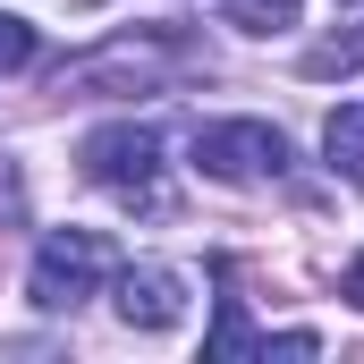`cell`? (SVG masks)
<instances>
[{"label": "cell", "instance_id": "9c48e42d", "mask_svg": "<svg viewBox=\"0 0 364 364\" xmlns=\"http://www.w3.org/2000/svg\"><path fill=\"white\" fill-rule=\"evenodd\" d=\"M229 26H246V34H288V26H296V0H229Z\"/></svg>", "mask_w": 364, "mask_h": 364}, {"label": "cell", "instance_id": "6da1fadb", "mask_svg": "<svg viewBox=\"0 0 364 364\" xmlns=\"http://www.w3.org/2000/svg\"><path fill=\"white\" fill-rule=\"evenodd\" d=\"M195 51H186L178 26H144V34H119V43H102L85 60H68L60 68V93H144L161 85L170 68H186Z\"/></svg>", "mask_w": 364, "mask_h": 364}, {"label": "cell", "instance_id": "52a82bcc", "mask_svg": "<svg viewBox=\"0 0 364 364\" xmlns=\"http://www.w3.org/2000/svg\"><path fill=\"white\" fill-rule=\"evenodd\" d=\"M203 356H212V364H237V356H255V331H246V305H237V296H220V322H212Z\"/></svg>", "mask_w": 364, "mask_h": 364}, {"label": "cell", "instance_id": "8fae6325", "mask_svg": "<svg viewBox=\"0 0 364 364\" xmlns=\"http://www.w3.org/2000/svg\"><path fill=\"white\" fill-rule=\"evenodd\" d=\"M348 296H356V314H364V255L348 263Z\"/></svg>", "mask_w": 364, "mask_h": 364}, {"label": "cell", "instance_id": "5b68a950", "mask_svg": "<svg viewBox=\"0 0 364 364\" xmlns=\"http://www.w3.org/2000/svg\"><path fill=\"white\" fill-rule=\"evenodd\" d=\"M186 314V272L178 263H127L119 272V322L127 331H170Z\"/></svg>", "mask_w": 364, "mask_h": 364}, {"label": "cell", "instance_id": "ba28073f", "mask_svg": "<svg viewBox=\"0 0 364 364\" xmlns=\"http://www.w3.org/2000/svg\"><path fill=\"white\" fill-rule=\"evenodd\" d=\"M356 68H364V34H331L305 51V77H356Z\"/></svg>", "mask_w": 364, "mask_h": 364}, {"label": "cell", "instance_id": "277c9868", "mask_svg": "<svg viewBox=\"0 0 364 364\" xmlns=\"http://www.w3.org/2000/svg\"><path fill=\"white\" fill-rule=\"evenodd\" d=\"M110 279V246L93 237V229H51L43 237V255H34V305L43 314H68V305H85L93 288Z\"/></svg>", "mask_w": 364, "mask_h": 364}, {"label": "cell", "instance_id": "30bf717a", "mask_svg": "<svg viewBox=\"0 0 364 364\" xmlns=\"http://www.w3.org/2000/svg\"><path fill=\"white\" fill-rule=\"evenodd\" d=\"M26 60H34V26H26V17H9V9H0V77H17V68H26Z\"/></svg>", "mask_w": 364, "mask_h": 364}, {"label": "cell", "instance_id": "7a4b0ae2", "mask_svg": "<svg viewBox=\"0 0 364 364\" xmlns=\"http://www.w3.org/2000/svg\"><path fill=\"white\" fill-rule=\"evenodd\" d=\"M85 178L110 186L127 212H170V186H161V136L136 127V119H110L85 136Z\"/></svg>", "mask_w": 364, "mask_h": 364}, {"label": "cell", "instance_id": "7c38bea8", "mask_svg": "<svg viewBox=\"0 0 364 364\" xmlns=\"http://www.w3.org/2000/svg\"><path fill=\"white\" fill-rule=\"evenodd\" d=\"M77 9H85V0H77Z\"/></svg>", "mask_w": 364, "mask_h": 364}, {"label": "cell", "instance_id": "3957f363", "mask_svg": "<svg viewBox=\"0 0 364 364\" xmlns=\"http://www.w3.org/2000/svg\"><path fill=\"white\" fill-rule=\"evenodd\" d=\"M279 161H288V136L263 127V119H212V127H195V170L220 178V186L279 178Z\"/></svg>", "mask_w": 364, "mask_h": 364}, {"label": "cell", "instance_id": "8992f818", "mask_svg": "<svg viewBox=\"0 0 364 364\" xmlns=\"http://www.w3.org/2000/svg\"><path fill=\"white\" fill-rule=\"evenodd\" d=\"M322 153H331V170H339L348 186H364V102H339V110H331Z\"/></svg>", "mask_w": 364, "mask_h": 364}]
</instances>
